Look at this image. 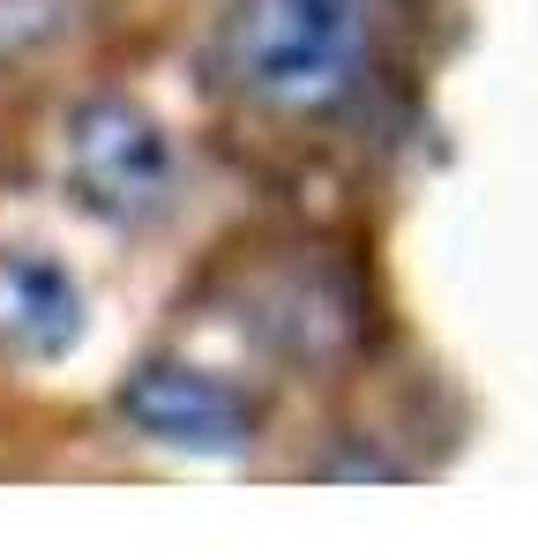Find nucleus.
Instances as JSON below:
<instances>
[{"instance_id": "nucleus-3", "label": "nucleus", "mask_w": 538, "mask_h": 560, "mask_svg": "<svg viewBox=\"0 0 538 560\" xmlns=\"http://www.w3.org/2000/svg\"><path fill=\"white\" fill-rule=\"evenodd\" d=\"M120 411L150 441L173 448H202V456H232L255 441V404L239 388L210 374V366H179V359H150L120 382Z\"/></svg>"}, {"instance_id": "nucleus-2", "label": "nucleus", "mask_w": 538, "mask_h": 560, "mask_svg": "<svg viewBox=\"0 0 538 560\" xmlns=\"http://www.w3.org/2000/svg\"><path fill=\"white\" fill-rule=\"evenodd\" d=\"M60 187L97 224L142 232L173 210L179 150L150 105H134L120 90H97V97H75L60 120Z\"/></svg>"}, {"instance_id": "nucleus-1", "label": "nucleus", "mask_w": 538, "mask_h": 560, "mask_svg": "<svg viewBox=\"0 0 538 560\" xmlns=\"http://www.w3.org/2000/svg\"><path fill=\"white\" fill-rule=\"evenodd\" d=\"M374 52V0H224L218 75L255 113L321 120L352 105Z\"/></svg>"}, {"instance_id": "nucleus-4", "label": "nucleus", "mask_w": 538, "mask_h": 560, "mask_svg": "<svg viewBox=\"0 0 538 560\" xmlns=\"http://www.w3.org/2000/svg\"><path fill=\"white\" fill-rule=\"evenodd\" d=\"M83 284L45 247H0V351L8 359H60L83 345Z\"/></svg>"}, {"instance_id": "nucleus-5", "label": "nucleus", "mask_w": 538, "mask_h": 560, "mask_svg": "<svg viewBox=\"0 0 538 560\" xmlns=\"http://www.w3.org/2000/svg\"><path fill=\"white\" fill-rule=\"evenodd\" d=\"M60 0H0V68L8 60H31L52 31H60Z\"/></svg>"}]
</instances>
